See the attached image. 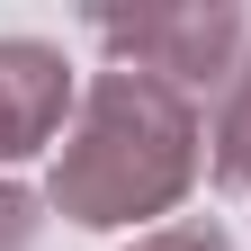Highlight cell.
<instances>
[{
	"label": "cell",
	"instance_id": "cell-1",
	"mask_svg": "<svg viewBox=\"0 0 251 251\" xmlns=\"http://www.w3.org/2000/svg\"><path fill=\"white\" fill-rule=\"evenodd\" d=\"M198 179V108L188 90L152 81V72H99L72 117V144L54 162V198L81 225H135L162 215L179 188Z\"/></svg>",
	"mask_w": 251,
	"mask_h": 251
},
{
	"label": "cell",
	"instance_id": "cell-2",
	"mask_svg": "<svg viewBox=\"0 0 251 251\" xmlns=\"http://www.w3.org/2000/svg\"><path fill=\"white\" fill-rule=\"evenodd\" d=\"M99 45H117L126 72H152L171 90H198V81L225 90L233 63L251 54L233 9H135V18H99Z\"/></svg>",
	"mask_w": 251,
	"mask_h": 251
},
{
	"label": "cell",
	"instance_id": "cell-3",
	"mask_svg": "<svg viewBox=\"0 0 251 251\" xmlns=\"http://www.w3.org/2000/svg\"><path fill=\"white\" fill-rule=\"evenodd\" d=\"M63 108H72V63L36 36H0V162L54 144Z\"/></svg>",
	"mask_w": 251,
	"mask_h": 251
},
{
	"label": "cell",
	"instance_id": "cell-4",
	"mask_svg": "<svg viewBox=\"0 0 251 251\" xmlns=\"http://www.w3.org/2000/svg\"><path fill=\"white\" fill-rule=\"evenodd\" d=\"M215 179L225 188H251V54L233 63V81H225V108H215Z\"/></svg>",
	"mask_w": 251,
	"mask_h": 251
},
{
	"label": "cell",
	"instance_id": "cell-5",
	"mask_svg": "<svg viewBox=\"0 0 251 251\" xmlns=\"http://www.w3.org/2000/svg\"><path fill=\"white\" fill-rule=\"evenodd\" d=\"M135 251H233L215 225H171V233H152V242H135Z\"/></svg>",
	"mask_w": 251,
	"mask_h": 251
},
{
	"label": "cell",
	"instance_id": "cell-6",
	"mask_svg": "<svg viewBox=\"0 0 251 251\" xmlns=\"http://www.w3.org/2000/svg\"><path fill=\"white\" fill-rule=\"evenodd\" d=\"M27 233H36V206L18 188H0V251H27Z\"/></svg>",
	"mask_w": 251,
	"mask_h": 251
}]
</instances>
